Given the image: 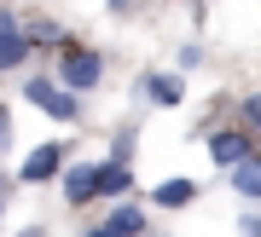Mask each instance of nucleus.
Listing matches in <instances>:
<instances>
[{
    "label": "nucleus",
    "mask_w": 261,
    "mask_h": 237,
    "mask_svg": "<svg viewBox=\"0 0 261 237\" xmlns=\"http://www.w3.org/2000/svg\"><path fill=\"white\" fill-rule=\"evenodd\" d=\"M192 197H197V185H192V180H163L157 191H151V202H157V209H186Z\"/></svg>",
    "instance_id": "obj_11"
},
{
    "label": "nucleus",
    "mask_w": 261,
    "mask_h": 237,
    "mask_svg": "<svg viewBox=\"0 0 261 237\" xmlns=\"http://www.w3.org/2000/svg\"><path fill=\"white\" fill-rule=\"evenodd\" d=\"M6 139H12V110L0 104V151H6Z\"/></svg>",
    "instance_id": "obj_15"
},
{
    "label": "nucleus",
    "mask_w": 261,
    "mask_h": 237,
    "mask_svg": "<svg viewBox=\"0 0 261 237\" xmlns=\"http://www.w3.org/2000/svg\"><path fill=\"white\" fill-rule=\"evenodd\" d=\"M134 6H140V0H111V12H134Z\"/></svg>",
    "instance_id": "obj_17"
},
{
    "label": "nucleus",
    "mask_w": 261,
    "mask_h": 237,
    "mask_svg": "<svg viewBox=\"0 0 261 237\" xmlns=\"http://www.w3.org/2000/svg\"><path fill=\"white\" fill-rule=\"evenodd\" d=\"M128 156H134V128H122L116 145H111V162H128Z\"/></svg>",
    "instance_id": "obj_14"
},
{
    "label": "nucleus",
    "mask_w": 261,
    "mask_h": 237,
    "mask_svg": "<svg viewBox=\"0 0 261 237\" xmlns=\"http://www.w3.org/2000/svg\"><path fill=\"white\" fill-rule=\"evenodd\" d=\"M29 41H35V46H70L64 29H58L53 18H35V23H29Z\"/></svg>",
    "instance_id": "obj_12"
},
{
    "label": "nucleus",
    "mask_w": 261,
    "mask_h": 237,
    "mask_svg": "<svg viewBox=\"0 0 261 237\" xmlns=\"http://www.w3.org/2000/svg\"><path fill=\"white\" fill-rule=\"evenodd\" d=\"M58 81H64L70 93H93L105 81V58L93 52V46H64V58H58Z\"/></svg>",
    "instance_id": "obj_2"
},
{
    "label": "nucleus",
    "mask_w": 261,
    "mask_h": 237,
    "mask_svg": "<svg viewBox=\"0 0 261 237\" xmlns=\"http://www.w3.org/2000/svg\"><path fill=\"white\" fill-rule=\"evenodd\" d=\"M209 156H215V168H238L244 156H255V145H250V128H226V133H209Z\"/></svg>",
    "instance_id": "obj_5"
},
{
    "label": "nucleus",
    "mask_w": 261,
    "mask_h": 237,
    "mask_svg": "<svg viewBox=\"0 0 261 237\" xmlns=\"http://www.w3.org/2000/svg\"><path fill=\"white\" fill-rule=\"evenodd\" d=\"M99 226L111 231V237H145V214L134 209V202H116V209L99 220Z\"/></svg>",
    "instance_id": "obj_8"
},
{
    "label": "nucleus",
    "mask_w": 261,
    "mask_h": 237,
    "mask_svg": "<svg viewBox=\"0 0 261 237\" xmlns=\"http://www.w3.org/2000/svg\"><path fill=\"white\" fill-rule=\"evenodd\" d=\"M29 46H35V41H29V29L12 18L6 6H0V75H6V70H18L23 58H29Z\"/></svg>",
    "instance_id": "obj_4"
},
{
    "label": "nucleus",
    "mask_w": 261,
    "mask_h": 237,
    "mask_svg": "<svg viewBox=\"0 0 261 237\" xmlns=\"http://www.w3.org/2000/svg\"><path fill=\"white\" fill-rule=\"evenodd\" d=\"M64 202L70 209H82V202H93L99 197V162H75V168H64Z\"/></svg>",
    "instance_id": "obj_6"
},
{
    "label": "nucleus",
    "mask_w": 261,
    "mask_h": 237,
    "mask_svg": "<svg viewBox=\"0 0 261 237\" xmlns=\"http://www.w3.org/2000/svg\"><path fill=\"white\" fill-rule=\"evenodd\" d=\"M0 191H6V173H0Z\"/></svg>",
    "instance_id": "obj_21"
},
{
    "label": "nucleus",
    "mask_w": 261,
    "mask_h": 237,
    "mask_svg": "<svg viewBox=\"0 0 261 237\" xmlns=\"http://www.w3.org/2000/svg\"><path fill=\"white\" fill-rule=\"evenodd\" d=\"M140 93H145L151 104H180V99H186V81H180V75H163V70H151L145 81H140Z\"/></svg>",
    "instance_id": "obj_7"
},
{
    "label": "nucleus",
    "mask_w": 261,
    "mask_h": 237,
    "mask_svg": "<svg viewBox=\"0 0 261 237\" xmlns=\"http://www.w3.org/2000/svg\"><path fill=\"white\" fill-rule=\"evenodd\" d=\"M0 214H6V191H0Z\"/></svg>",
    "instance_id": "obj_20"
},
{
    "label": "nucleus",
    "mask_w": 261,
    "mask_h": 237,
    "mask_svg": "<svg viewBox=\"0 0 261 237\" xmlns=\"http://www.w3.org/2000/svg\"><path fill=\"white\" fill-rule=\"evenodd\" d=\"M134 191V168L128 162H99V197H128Z\"/></svg>",
    "instance_id": "obj_9"
},
{
    "label": "nucleus",
    "mask_w": 261,
    "mask_h": 237,
    "mask_svg": "<svg viewBox=\"0 0 261 237\" xmlns=\"http://www.w3.org/2000/svg\"><path fill=\"white\" fill-rule=\"evenodd\" d=\"M64 162H70V145H64V139H47V145H35V151L23 156L18 180H23V185H47V180H64Z\"/></svg>",
    "instance_id": "obj_3"
},
{
    "label": "nucleus",
    "mask_w": 261,
    "mask_h": 237,
    "mask_svg": "<svg viewBox=\"0 0 261 237\" xmlns=\"http://www.w3.org/2000/svg\"><path fill=\"white\" fill-rule=\"evenodd\" d=\"M238 226H244V237H261V214H244Z\"/></svg>",
    "instance_id": "obj_16"
},
{
    "label": "nucleus",
    "mask_w": 261,
    "mask_h": 237,
    "mask_svg": "<svg viewBox=\"0 0 261 237\" xmlns=\"http://www.w3.org/2000/svg\"><path fill=\"white\" fill-rule=\"evenodd\" d=\"M226 180H232V191L238 197H250V202H261V156H244V162L226 173Z\"/></svg>",
    "instance_id": "obj_10"
},
{
    "label": "nucleus",
    "mask_w": 261,
    "mask_h": 237,
    "mask_svg": "<svg viewBox=\"0 0 261 237\" xmlns=\"http://www.w3.org/2000/svg\"><path fill=\"white\" fill-rule=\"evenodd\" d=\"M87 237H111V231H105V226H93V231H87Z\"/></svg>",
    "instance_id": "obj_19"
},
{
    "label": "nucleus",
    "mask_w": 261,
    "mask_h": 237,
    "mask_svg": "<svg viewBox=\"0 0 261 237\" xmlns=\"http://www.w3.org/2000/svg\"><path fill=\"white\" fill-rule=\"evenodd\" d=\"M238 116H244V128H250V133H261V93H250V99H244Z\"/></svg>",
    "instance_id": "obj_13"
},
{
    "label": "nucleus",
    "mask_w": 261,
    "mask_h": 237,
    "mask_svg": "<svg viewBox=\"0 0 261 237\" xmlns=\"http://www.w3.org/2000/svg\"><path fill=\"white\" fill-rule=\"evenodd\" d=\"M18 237H47V231H41V226H23V231H18Z\"/></svg>",
    "instance_id": "obj_18"
},
{
    "label": "nucleus",
    "mask_w": 261,
    "mask_h": 237,
    "mask_svg": "<svg viewBox=\"0 0 261 237\" xmlns=\"http://www.w3.org/2000/svg\"><path fill=\"white\" fill-rule=\"evenodd\" d=\"M23 99L35 110H47L53 122H75L82 116V93H70L58 75H23Z\"/></svg>",
    "instance_id": "obj_1"
}]
</instances>
